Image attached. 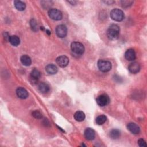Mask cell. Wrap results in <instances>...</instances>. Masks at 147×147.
I'll use <instances>...</instances> for the list:
<instances>
[{"label": "cell", "mask_w": 147, "mask_h": 147, "mask_svg": "<svg viewBox=\"0 0 147 147\" xmlns=\"http://www.w3.org/2000/svg\"><path fill=\"white\" fill-rule=\"evenodd\" d=\"M14 5L15 7L19 11H23L25 10L26 7V5L25 2L21 1H14Z\"/></svg>", "instance_id": "2e32d148"}, {"label": "cell", "mask_w": 147, "mask_h": 147, "mask_svg": "<svg viewBox=\"0 0 147 147\" xmlns=\"http://www.w3.org/2000/svg\"><path fill=\"white\" fill-rule=\"evenodd\" d=\"M74 118L76 121L82 122L85 118V114L82 111H78L74 114Z\"/></svg>", "instance_id": "ffe728a7"}, {"label": "cell", "mask_w": 147, "mask_h": 147, "mask_svg": "<svg viewBox=\"0 0 147 147\" xmlns=\"http://www.w3.org/2000/svg\"><path fill=\"white\" fill-rule=\"evenodd\" d=\"M106 119L107 118L105 115H100L96 117L95 121L96 124H98V125H101L106 121Z\"/></svg>", "instance_id": "7402d4cb"}, {"label": "cell", "mask_w": 147, "mask_h": 147, "mask_svg": "<svg viewBox=\"0 0 147 147\" xmlns=\"http://www.w3.org/2000/svg\"><path fill=\"white\" fill-rule=\"evenodd\" d=\"M105 3H107V4H108V5H111L112 3H114V1H103Z\"/></svg>", "instance_id": "4316f807"}, {"label": "cell", "mask_w": 147, "mask_h": 147, "mask_svg": "<svg viewBox=\"0 0 147 147\" xmlns=\"http://www.w3.org/2000/svg\"><path fill=\"white\" fill-rule=\"evenodd\" d=\"M127 128L131 133L134 134H137L140 131V127L136 123L133 122L128 123L127 125Z\"/></svg>", "instance_id": "30bf717a"}, {"label": "cell", "mask_w": 147, "mask_h": 147, "mask_svg": "<svg viewBox=\"0 0 147 147\" xmlns=\"http://www.w3.org/2000/svg\"><path fill=\"white\" fill-rule=\"evenodd\" d=\"M84 136L87 140H92L95 138V132L92 129L88 127L84 131Z\"/></svg>", "instance_id": "4fadbf2b"}, {"label": "cell", "mask_w": 147, "mask_h": 147, "mask_svg": "<svg viewBox=\"0 0 147 147\" xmlns=\"http://www.w3.org/2000/svg\"><path fill=\"white\" fill-rule=\"evenodd\" d=\"M48 16L51 19L56 21L60 20L63 17L62 13L56 9H49L48 11Z\"/></svg>", "instance_id": "5b68a950"}, {"label": "cell", "mask_w": 147, "mask_h": 147, "mask_svg": "<svg viewBox=\"0 0 147 147\" xmlns=\"http://www.w3.org/2000/svg\"><path fill=\"white\" fill-rule=\"evenodd\" d=\"M41 76L40 72L37 69H33L30 73V79L32 80V82H36L39 79Z\"/></svg>", "instance_id": "5bb4252c"}, {"label": "cell", "mask_w": 147, "mask_h": 147, "mask_svg": "<svg viewBox=\"0 0 147 147\" xmlns=\"http://www.w3.org/2000/svg\"><path fill=\"white\" fill-rule=\"evenodd\" d=\"M20 60L22 64L25 66H29L31 64V63H32L31 59L28 55H22L21 57Z\"/></svg>", "instance_id": "e0dca14e"}, {"label": "cell", "mask_w": 147, "mask_h": 147, "mask_svg": "<svg viewBox=\"0 0 147 147\" xmlns=\"http://www.w3.org/2000/svg\"><path fill=\"white\" fill-rule=\"evenodd\" d=\"M140 68L141 67L140 64L136 61L131 63L128 67V69L130 71V72L134 74L138 73L140 71Z\"/></svg>", "instance_id": "9c48e42d"}, {"label": "cell", "mask_w": 147, "mask_h": 147, "mask_svg": "<svg viewBox=\"0 0 147 147\" xmlns=\"http://www.w3.org/2000/svg\"><path fill=\"white\" fill-rule=\"evenodd\" d=\"M32 115L36 119H41L42 118V114L38 110H34L32 113Z\"/></svg>", "instance_id": "603a6c76"}, {"label": "cell", "mask_w": 147, "mask_h": 147, "mask_svg": "<svg viewBox=\"0 0 147 147\" xmlns=\"http://www.w3.org/2000/svg\"><path fill=\"white\" fill-rule=\"evenodd\" d=\"M137 142H138V145H139L140 146L143 147V146H147V145H146V142H145V141H144V140L142 139V138H140V139L138 140Z\"/></svg>", "instance_id": "d4e9b609"}, {"label": "cell", "mask_w": 147, "mask_h": 147, "mask_svg": "<svg viewBox=\"0 0 147 147\" xmlns=\"http://www.w3.org/2000/svg\"><path fill=\"white\" fill-rule=\"evenodd\" d=\"M119 27L117 25H111L107 30V37L111 40H117L119 37Z\"/></svg>", "instance_id": "6da1fadb"}, {"label": "cell", "mask_w": 147, "mask_h": 147, "mask_svg": "<svg viewBox=\"0 0 147 147\" xmlns=\"http://www.w3.org/2000/svg\"><path fill=\"white\" fill-rule=\"evenodd\" d=\"M96 101L100 106H105L109 103L110 99L106 94H102L97 97Z\"/></svg>", "instance_id": "8992f818"}, {"label": "cell", "mask_w": 147, "mask_h": 147, "mask_svg": "<svg viewBox=\"0 0 147 147\" xmlns=\"http://www.w3.org/2000/svg\"><path fill=\"white\" fill-rule=\"evenodd\" d=\"M122 5H123V7H126V6H129L130 5H131V3H133L132 1H121Z\"/></svg>", "instance_id": "484cf974"}, {"label": "cell", "mask_w": 147, "mask_h": 147, "mask_svg": "<svg viewBox=\"0 0 147 147\" xmlns=\"http://www.w3.org/2000/svg\"><path fill=\"white\" fill-rule=\"evenodd\" d=\"M9 41L12 45L17 46L19 45V44L20 42V38L17 36L13 35V36H11L9 37Z\"/></svg>", "instance_id": "d6986e66"}, {"label": "cell", "mask_w": 147, "mask_h": 147, "mask_svg": "<svg viewBox=\"0 0 147 147\" xmlns=\"http://www.w3.org/2000/svg\"><path fill=\"white\" fill-rule=\"evenodd\" d=\"M56 63L60 67H65L69 63V59L65 55L59 56L56 59Z\"/></svg>", "instance_id": "ba28073f"}, {"label": "cell", "mask_w": 147, "mask_h": 147, "mask_svg": "<svg viewBox=\"0 0 147 147\" xmlns=\"http://www.w3.org/2000/svg\"><path fill=\"white\" fill-rule=\"evenodd\" d=\"M38 90L43 94L47 93L49 91V86L46 83L41 82L38 85Z\"/></svg>", "instance_id": "ac0fdd59"}, {"label": "cell", "mask_w": 147, "mask_h": 147, "mask_svg": "<svg viewBox=\"0 0 147 147\" xmlns=\"http://www.w3.org/2000/svg\"><path fill=\"white\" fill-rule=\"evenodd\" d=\"M125 59L128 61H133L136 59V52L133 49H127L125 53Z\"/></svg>", "instance_id": "7c38bea8"}, {"label": "cell", "mask_w": 147, "mask_h": 147, "mask_svg": "<svg viewBox=\"0 0 147 147\" xmlns=\"http://www.w3.org/2000/svg\"><path fill=\"white\" fill-rule=\"evenodd\" d=\"M120 136V131L118 129H112L110 131V137L112 139H117Z\"/></svg>", "instance_id": "44dd1931"}, {"label": "cell", "mask_w": 147, "mask_h": 147, "mask_svg": "<svg viewBox=\"0 0 147 147\" xmlns=\"http://www.w3.org/2000/svg\"><path fill=\"white\" fill-rule=\"evenodd\" d=\"M16 94L21 99H26L28 96V92L26 89L23 87H18L16 90Z\"/></svg>", "instance_id": "8fae6325"}, {"label": "cell", "mask_w": 147, "mask_h": 147, "mask_svg": "<svg viewBox=\"0 0 147 147\" xmlns=\"http://www.w3.org/2000/svg\"><path fill=\"white\" fill-rule=\"evenodd\" d=\"M45 71L48 74L53 75L57 73V68L55 65L53 64H49L45 67Z\"/></svg>", "instance_id": "9a60e30c"}, {"label": "cell", "mask_w": 147, "mask_h": 147, "mask_svg": "<svg viewBox=\"0 0 147 147\" xmlns=\"http://www.w3.org/2000/svg\"><path fill=\"white\" fill-rule=\"evenodd\" d=\"M110 17L115 21H121L124 18L123 12L119 9H114L110 11Z\"/></svg>", "instance_id": "3957f363"}, {"label": "cell", "mask_w": 147, "mask_h": 147, "mask_svg": "<svg viewBox=\"0 0 147 147\" xmlns=\"http://www.w3.org/2000/svg\"><path fill=\"white\" fill-rule=\"evenodd\" d=\"M98 67L100 71L106 72L111 69V63L107 60H99L98 61Z\"/></svg>", "instance_id": "277c9868"}, {"label": "cell", "mask_w": 147, "mask_h": 147, "mask_svg": "<svg viewBox=\"0 0 147 147\" xmlns=\"http://www.w3.org/2000/svg\"><path fill=\"white\" fill-rule=\"evenodd\" d=\"M69 3H72V5H74V3H76V1H69Z\"/></svg>", "instance_id": "83f0119b"}, {"label": "cell", "mask_w": 147, "mask_h": 147, "mask_svg": "<svg viewBox=\"0 0 147 147\" xmlns=\"http://www.w3.org/2000/svg\"><path fill=\"white\" fill-rule=\"evenodd\" d=\"M30 24V26H31L32 29H33L34 31L37 30L38 25H37V22H36V21L35 20H34V19L31 20Z\"/></svg>", "instance_id": "cb8c5ba5"}, {"label": "cell", "mask_w": 147, "mask_h": 147, "mask_svg": "<svg viewBox=\"0 0 147 147\" xmlns=\"http://www.w3.org/2000/svg\"><path fill=\"white\" fill-rule=\"evenodd\" d=\"M71 48L74 53L77 55H81L84 52V45L79 42H73L71 44Z\"/></svg>", "instance_id": "7a4b0ae2"}, {"label": "cell", "mask_w": 147, "mask_h": 147, "mask_svg": "<svg viewBox=\"0 0 147 147\" xmlns=\"http://www.w3.org/2000/svg\"><path fill=\"white\" fill-rule=\"evenodd\" d=\"M56 35L60 38L65 37L67 34V28L64 25H59L55 29Z\"/></svg>", "instance_id": "52a82bcc"}]
</instances>
